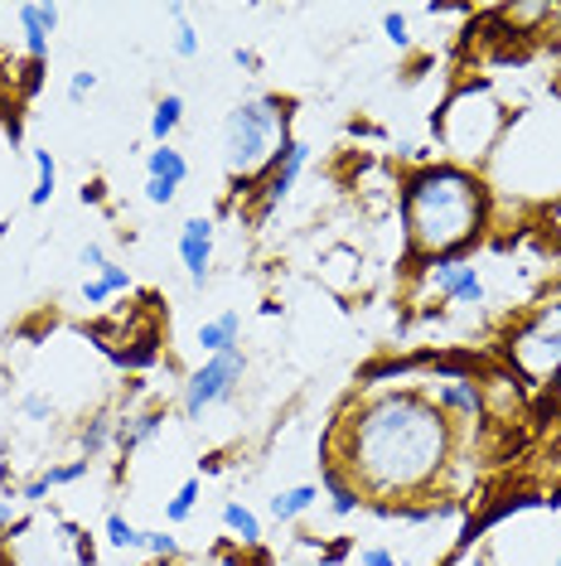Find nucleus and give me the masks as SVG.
Returning a JSON list of instances; mask_svg holds the SVG:
<instances>
[{
  "mask_svg": "<svg viewBox=\"0 0 561 566\" xmlns=\"http://www.w3.org/2000/svg\"><path fill=\"white\" fill-rule=\"evenodd\" d=\"M451 460V421L426 392L373 397L359 421H349L343 470L359 499H406L436 484Z\"/></svg>",
  "mask_w": 561,
  "mask_h": 566,
  "instance_id": "obj_1",
  "label": "nucleus"
},
{
  "mask_svg": "<svg viewBox=\"0 0 561 566\" xmlns=\"http://www.w3.org/2000/svg\"><path fill=\"white\" fill-rule=\"evenodd\" d=\"M489 223V195L484 179L465 165H421L402 179V228L406 248L421 262H445L469 252Z\"/></svg>",
  "mask_w": 561,
  "mask_h": 566,
  "instance_id": "obj_2",
  "label": "nucleus"
},
{
  "mask_svg": "<svg viewBox=\"0 0 561 566\" xmlns=\"http://www.w3.org/2000/svg\"><path fill=\"white\" fill-rule=\"evenodd\" d=\"M286 112L280 102L272 97H252V102H237L227 112V126H223V160H227V175L237 185H252L262 170H272L286 150Z\"/></svg>",
  "mask_w": 561,
  "mask_h": 566,
  "instance_id": "obj_3",
  "label": "nucleus"
},
{
  "mask_svg": "<svg viewBox=\"0 0 561 566\" xmlns=\"http://www.w3.org/2000/svg\"><path fill=\"white\" fill-rule=\"evenodd\" d=\"M508 368L518 373L522 382H557L561 388V301L538 305L522 325L508 329Z\"/></svg>",
  "mask_w": 561,
  "mask_h": 566,
  "instance_id": "obj_4",
  "label": "nucleus"
},
{
  "mask_svg": "<svg viewBox=\"0 0 561 566\" xmlns=\"http://www.w3.org/2000/svg\"><path fill=\"white\" fill-rule=\"evenodd\" d=\"M242 373H247V358L242 349H227V354H213L203 368H194L184 378V392H180V411L189 421H199L209 407L219 402H233V392L242 388Z\"/></svg>",
  "mask_w": 561,
  "mask_h": 566,
  "instance_id": "obj_5",
  "label": "nucleus"
},
{
  "mask_svg": "<svg viewBox=\"0 0 561 566\" xmlns=\"http://www.w3.org/2000/svg\"><path fill=\"white\" fill-rule=\"evenodd\" d=\"M426 286L436 295H445L451 305H469V311H479V305L489 301L479 266L475 262H455V256H445V262H426Z\"/></svg>",
  "mask_w": 561,
  "mask_h": 566,
  "instance_id": "obj_6",
  "label": "nucleus"
},
{
  "mask_svg": "<svg viewBox=\"0 0 561 566\" xmlns=\"http://www.w3.org/2000/svg\"><path fill=\"white\" fill-rule=\"evenodd\" d=\"M305 160H310V146L305 140H286V150H280V160L272 165V179H266V195H262V209H257V223H266L280 203L290 199V189H296V179L305 170Z\"/></svg>",
  "mask_w": 561,
  "mask_h": 566,
  "instance_id": "obj_7",
  "label": "nucleus"
},
{
  "mask_svg": "<svg viewBox=\"0 0 561 566\" xmlns=\"http://www.w3.org/2000/svg\"><path fill=\"white\" fill-rule=\"evenodd\" d=\"M180 262H184V272L194 286L209 281V266H213V223L209 218H189L180 228Z\"/></svg>",
  "mask_w": 561,
  "mask_h": 566,
  "instance_id": "obj_8",
  "label": "nucleus"
},
{
  "mask_svg": "<svg viewBox=\"0 0 561 566\" xmlns=\"http://www.w3.org/2000/svg\"><path fill=\"white\" fill-rule=\"evenodd\" d=\"M431 402H436L441 411H451V417H479L484 388L475 378H465V373H451V378H441L436 388H431Z\"/></svg>",
  "mask_w": 561,
  "mask_h": 566,
  "instance_id": "obj_9",
  "label": "nucleus"
},
{
  "mask_svg": "<svg viewBox=\"0 0 561 566\" xmlns=\"http://www.w3.org/2000/svg\"><path fill=\"white\" fill-rule=\"evenodd\" d=\"M15 15L24 24V49H30V59L44 63L49 40H54V24H59V6H20Z\"/></svg>",
  "mask_w": 561,
  "mask_h": 566,
  "instance_id": "obj_10",
  "label": "nucleus"
},
{
  "mask_svg": "<svg viewBox=\"0 0 561 566\" xmlns=\"http://www.w3.org/2000/svg\"><path fill=\"white\" fill-rule=\"evenodd\" d=\"M87 474H93V460H68V465H49L44 474H34L30 484L20 489V499L24 504H44V494L49 489H63V484H78V480H87Z\"/></svg>",
  "mask_w": 561,
  "mask_h": 566,
  "instance_id": "obj_11",
  "label": "nucleus"
},
{
  "mask_svg": "<svg viewBox=\"0 0 561 566\" xmlns=\"http://www.w3.org/2000/svg\"><path fill=\"white\" fill-rule=\"evenodd\" d=\"M237 344H242V315L237 311H223L219 319H203V325H199V349L209 358L237 349Z\"/></svg>",
  "mask_w": 561,
  "mask_h": 566,
  "instance_id": "obj_12",
  "label": "nucleus"
},
{
  "mask_svg": "<svg viewBox=\"0 0 561 566\" xmlns=\"http://www.w3.org/2000/svg\"><path fill=\"white\" fill-rule=\"evenodd\" d=\"M160 427H165V411H136V417L117 421V441H112V446H117L121 455H136L150 436H160Z\"/></svg>",
  "mask_w": 561,
  "mask_h": 566,
  "instance_id": "obj_13",
  "label": "nucleus"
},
{
  "mask_svg": "<svg viewBox=\"0 0 561 566\" xmlns=\"http://www.w3.org/2000/svg\"><path fill=\"white\" fill-rule=\"evenodd\" d=\"M223 527L237 547H262V518L242 504V499H227L223 504Z\"/></svg>",
  "mask_w": 561,
  "mask_h": 566,
  "instance_id": "obj_14",
  "label": "nucleus"
},
{
  "mask_svg": "<svg viewBox=\"0 0 561 566\" xmlns=\"http://www.w3.org/2000/svg\"><path fill=\"white\" fill-rule=\"evenodd\" d=\"M146 179H160V185L180 189L184 179H189V160H184V150H174V146H156V150L146 156Z\"/></svg>",
  "mask_w": 561,
  "mask_h": 566,
  "instance_id": "obj_15",
  "label": "nucleus"
},
{
  "mask_svg": "<svg viewBox=\"0 0 561 566\" xmlns=\"http://www.w3.org/2000/svg\"><path fill=\"white\" fill-rule=\"evenodd\" d=\"M315 499H320V484L276 489V494H272V518H276V523H296L300 513H310V509H315Z\"/></svg>",
  "mask_w": 561,
  "mask_h": 566,
  "instance_id": "obj_16",
  "label": "nucleus"
},
{
  "mask_svg": "<svg viewBox=\"0 0 561 566\" xmlns=\"http://www.w3.org/2000/svg\"><path fill=\"white\" fill-rule=\"evenodd\" d=\"M117 291H131V272H126V266H117V262H107L97 276L83 281V301H87V305H102L107 295H117Z\"/></svg>",
  "mask_w": 561,
  "mask_h": 566,
  "instance_id": "obj_17",
  "label": "nucleus"
},
{
  "mask_svg": "<svg viewBox=\"0 0 561 566\" xmlns=\"http://www.w3.org/2000/svg\"><path fill=\"white\" fill-rule=\"evenodd\" d=\"M180 122H184V97L180 93L160 97L156 112H150V140H156V146H170V136H174V126Z\"/></svg>",
  "mask_w": 561,
  "mask_h": 566,
  "instance_id": "obj_18",
  "label": "nucleus"
},
{
  "mask_svg": "<svg viewBox=\"0 0 561 566\" xmlns=\"http://www.w3.org/2000/svg\"><path fill=\"white\" fill-rule=\"evenodd\" d=\"M325 489H329V513H335V518H353V513L363 509L359 489H353L349 480H343V474H339L335 465L325 470Z\"/></svg>",
  "mask_w": 561,
  "mask_h": 566,
  "instance_id": "obj_19",
  "label": "nucleus"
},
{
  "mask_svg": "<svg viewBox=\"0 0 561 566\" xmlns=\"http://www.w3.org/2000/svg\"><path fill=\"white\" fill-rule=\"evenodd\" d=\"M59 189V165L49 150H34V189H30V209H49V199H54Z\"/></svg>",
  "mask_w": 561,
  "mask_h": 566,
  "instance_id": "obj_20",
  "label": "nucleus"
},
{
  "mask_svg": "<svg viewBox=\"0 0 561 566\" xmlns=\"http://www.w3.org/2000/svg\"><path fill=\"white\" fill-rule=\"evenodd\" d=\"M199 494H203V480H199V474H189V480H184L180 489H174V499H170V504H165V523H170V527H180V523L189 518V513L199 509Z\"/></svg>",
  "mask_w": 561,
  "mask_h": 566,
  "instance_id": "obj_21",
  "label": "nucleus"
},
{
  "mask_svg": "<svg viewBox=\"0 0 561 566\" xmlns=\"http://www.w3.org/2000/svg\"><path fill=\"white\" fill-rule=\"evenodd\" d=\"M140 552L156 562H174L180 557V537L165 533V527H140Z\"/></svg>",
  "mask_w": 561,
  "mask_h": 566,
  "instance_id": "obj_22",
  "label": "nucleus"
},
{
  "mask_svg": "<svg viewBox=\"0 0 561 566\" xmlns=\"http://www.w3.org/2000/svg\"><path fill=\"white\" fill-rule=\"evenodd\" d=\"M170 20H174V40H170V49H174L180 59H194V54H199V30L189 24L184 6H170Z\"/></svg>",
  "mask_w": 561,
  "mask_h": 566,
  "instance_id": "obj_23",
  "label": "nucleus"
},
{
  "mask_svg": "<svg viewBox=\"0 0 561 566\" xmlns=\"http://www.w3.org/2000/svg\"><path fill=\"white\" fill-rule=\"evenodd\" d=\"M107 543L117 552H140V527L126 513H107Z\"/></svg>",
  "mask_w": 561,
  "mask_h": 566,
  "instance_id": "obj_24",
  "label": "nucleus"
},
{
  "mask_svg": "<svg viewBox=\"0 0 561 566\" xmlns=\"http://www.w3.org/2000/svg\"><path fill=\"white\" fill-rule=\"evenodd\" d=\"M353 566H402V557L388 547H359L353 552Z\"/></svg>",
  "mask_w": 561,
  "mask_h": 566,
  "instance_id": "obj_25",
  "label": "nucleus"
},
{
  "mask_svg": "<svg viewBox=\"0 0 561 566\" xmlns=\"http://www.w3.org/2000/svg\"><path fill=\"white\" fill-rule=\"evenodd\" d=\"M93 87H97V73H93V69H78V73H73V83H68V102L78 107V102L93 93Z\"/></svg>",
  "mask_w": 561,
  "mask_h": 566,
  "instance_id": "obj_26",
  "label": "nucleus"
},
{
  "mask_svg": "<svg viewBox=\"0 0 561 566\" xmlns=\"http://www.w3.org/2000/svg\"><path fill=\"white\" fill-rule=\"evenodd\" d=\"M382 34H388L392 44H406V40H412V34H406V15H398V10H388V15H382Z\"/></svg>",
  "mask_w": 561,
  "mask_h": 566,
  "instance_id": "obj_27",
  "label": "nucleus"
},
{
  "mask_svg": "<svg viewBox=\"0 0 561 566\" xmlns=\"http://www.w3.org/2000/svg\"><path fill=\"white\" fill-rule=\"evenodd\" d=\"M174 195H180V189L160 185V179H146V203H156V209H165V203H174Z\"/></svg>",
  "mask_w": 561,
  "mask_h": 566,
  "instance_id": "obj_28",
  "label": "nucleus"
},
{
  "mask_svg": "<svg viewBox=\"0 0 561 566\" xmlns=\"http://www.w3.org/2000/svg\"><path fill=\"white\" fill-rule=\"evenodd\" d=\"M20 411H24V417H34V421H49V411H54V402H49V397H40V392H30V397L20 402Z\"/></svg>",
  "mask_w": 561,
  "mask_h": 566,
  "instance_id": "obj_29",
  "label": "nucleus"
},
{
  "mask_svg": "<svg viewBox=\"0 0 561 566\" xmlns=\"http://www.w3.org/2000/svg\"><path fill=\"white\" fill-rule=\"evenodd\" d=\"M20 533V518H15V499H0V537Z\"/></svg>",
  "mask_w": 561,
  "mask_h": 566,
  "instance_id": "obj_30",
  "label": "nucleus"
},
{
  "mask_svg": "<svg viewBox=\"0 0 561 566\" xmlns=\"http://www.w3.org/2000/svg\"><path fill=\"white\" fill-rule=\"evenodd\" d=\"M78 266H87V272H102V266H107V252H102L97 242H87V248L78 252Z\"/></svg>",
  "mask_w": 561,
  "mask_h": 566,
  "instance_id": "obj_31",
  "label": "nucleus"
},
{
  "mask_svg": "<svg viewBox=\"0 0 561 566\" xmlns=\"http://www.w3.org/2000/svg\"><path fill=\"white\" fill-rule=\"evenodd\" d=\"M233 63H237V69H242V73H262V59H257V54H252V49H242V44L233 49Z\"/></svg>",
  "mask_w": 561,
  "mask_h": 566,
  "instance_id": "obj_32",
  "label": "nucleus"
},
{
  "mask_svg": "<svg viewBox=\"0 0 561 566\" xmlns=\"http://www.w3.org/2000/svg\"><path fill=\"white\" fill-rule=\"evenodd\" d=\"M83 203H102V179H93V185H83Z\"/></svg>",
  "mask_w": 561,
  "mask_h": 566,
  "instance_id": "obj_33",
  "label": "nucleus"
},
{
  "mask_svg": "<svg viewBox=\"0 0 561 566\" xmlns=\"http://www.w3.org/2000/svg\"><path fill=\"white\" fill-rule=\"evenodd\" d=\"M219 566H242V562H237V557H227V562H219ZM262 566H266V562H262Z\"/></svg>",
  "mask_w": 561,
  "mask_h": 566,
  "instance_id": "obj_34",
  "label": "nucleus"
},
{
  "mask_svg": "<svg viewBox=\"0 0 561 566\" xmlns=\"http://www.w3.org/2000/svg\"><path fill=\"white\" fill-rule=\"evenodd\" d=\"M552 566H561V557H557V562H552Z\"/></svg>",
  "mask_w": 561,
  "mask_h": 566,
  "instance_id": "obj_35",
  "label": "nucleus"
}]
</instances>
